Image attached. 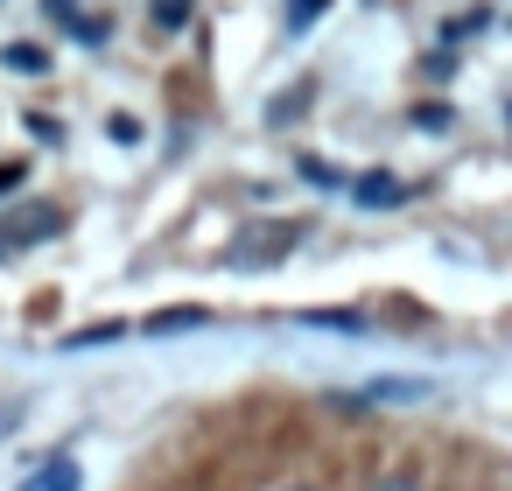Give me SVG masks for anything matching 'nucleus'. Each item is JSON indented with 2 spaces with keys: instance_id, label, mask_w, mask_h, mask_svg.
<instances>
[{
  "instance_id": "nucleus-14",
  "label": "nucleus",
  "mask_w": 512,
  "mask_h": 491,
  "mask_svg": "<svg viewBox=\"0 0 512 491\" xmlns=\"http://www.w3.org/2000/svg\"><path fill=\"white\" fill-rule=\"evenodd\" d=\"M323 8H330V0H288V29H309Z\"/></svg>"
},
{
  "instance_id": "nucleus-13",
  "label": "nucleus",
  "mask_w": 512,
  "mask_h": 491,
  "mask_svg": "<svg viewBox=\"0 0 512 491\" xmlns=\"http://www.w3.org/2000/svg\"><path fill=\"white\" fill-rule=\"evenodd\" d=\"M365 491H428V484H421V477H414V470H393V477H372V484H365Z\"/></svg>"
},
{
  "instance_id": "nucleus-11",
  "label": "nucleus",
  "mask_w": 512,
  "mask_h": 491,
  "mask_svg": "<svg viewBox=\"0 0 512 491\" xmlns=\"http://www.w3.org/2000/svg\"><path fill=\"white\" fill-rule=\"evenodd\" d=\"M183 22H190V0H155V29L162 36H176Z\"/></svg>"
},
{
  "instance_id": "nucleus-4",
  "label": "nucleus",
  "mask_w": 512,
  "mask_h": 491,
  "mask_svg": "<svg viewBox=\"0 0 512 491\" xmlns=\"http://www.w3.org/2000/svg\"><path fill=\"white\" fill-rule=\"evenodd\" d=\"M64 232V211L57 204H29V218L8 232V246H36V239H57Z\"/></svg>"
},
{
  "instance_id": "nucleus-9",
  "label": "nucleus",
  "mask_w": 512,
  "mask_h": 491,
  "mask_svg": "<svg viewBox=\"0 0 512 491\" xmlns=\"http://www.w3.org/2000/svg\"><path fill=\"white\" fill-rule=\"evenodd\" d=\"M302 323H316V330H344V337H358V330H365V316H358V309H309Z\"/></svg>"
},
{
  "instance_id": "nucleus-5",
  "label": "nucleus",
  "mask_w": 512,
  "mask_h": 491,
  "mask_svg": "<svg viewBox=\"0 0 512 491\" xmlns=\"http://www.w3.org/2000/svg\"><path fill=\"white\" fill-rule=\"evenodd\" d=\"M0 64L22 71V78H43V71H50V50H36V43H8V50H0Z\"/></svg>"
},
{
  "instance_id": "nucleus-16",
  "label": "nucleus",
  "mask_w": 512,
  "mask_h": 491,
  "mask_svg": "<svg viewBox=\"0 0 512 491\" xmlns=\"http://www.w3.org/2000/svg\"><path fill=\"white\" fill-rule=\"evenodd\" d=\"M414 127H428V134H442V127H449V106H414Z\"/></svg>"
},
{
  "instance_id": "nucleus-15",
  "label": "nucleus",
  "mask_w": 512,
  "mask_h": 491,
  "mask_svg": "<svg viewBox=\"0 0 512 491\" xmlns=\"http://www.w3.org/2000/svg\"><path fill=\"white\" fill-rule=\"evenodd\" d=\"M29 183V162H0V197H15Z\"/></svg>"
},
{
  "instance_id": "nucleus-18",
  "label": "nucleus",
  "mask_w": 512,
  "mask_h": 491,
  "mask_svg": "<svg viewBox=\"0 0 512 491\" xmlns=\"http://www.w3.org/2000/svg\"><path fill=\"white\" fill-rule=\"evenodd\" d=\"M302 99H309V92H288V99H281V106H274L267 120H274V127H281V120H295V113H302Z\"/></svg>"
},
{
  "instance_id": "nucleus-6",
  "label": "nucleus",
  "mask_w": 512,
  "mask_h": 491,
  "mask_svg": "<svg viewBox=\"0 0 512 491\" xmlns=\"http://www.w3.org/2000/svg\"><path fill=\"white\" fill-rule=\"evenodd\" d=\"M197 323H204V309H155L141 330L148 337H176V330H197Z\"/></svg>"
},
{
  "instance_id": "nucleus-2",
  "label": "nucleus",
  "mask_w": 512,
  "mask_h": 491,
  "mask_svg": "<svg viewBox=\"0 0 512 491\" xmlns=\"http://www.w3.org/2000/svg\"><path fill=\"white\" fill-rule=\"evenodd\" d=\"M400 197H407V183H400L393 169H365V176L351 183V204H358V211H393Z\"/></svg>"
},
{
  "instance_id": "nucleus-19",
  "label": "nucleus",
  "mask_w": 512,
  "mask_h": 491,
  "mask_svg": "<svg viewBox=\"0 0 512 491\" xmlns=\"http://www.w3.org/2000/svg\"><path fill=\"white\" fill-rule=\"evenodd\" d=\"M43 15H50V22H71V15H78V0H43Z\"/></svg>"
},
{
  "instance_id": "nucleus-12",
  "label": "nucleus",
  "mask_w": 512,
  "mask_h": 491,
  "mask_svg": "<svg viewBox=\"0 0 512 491\" xmlns=\"http://www.w3.org/2000/svg\"><path fill=\"white\" fill-rule=\"evenodd\" d=\"M29 134H36L43 148H57V141H64V120H50V113H29Z\"/></svg>"
},
{
  "instance_id": "nucleus-1",
  "label": "nucleus",
  "mask_w": 512,
  "mask_h": 491,
  "mask_svg": "<svg viewBox=\"0 0 512 491\" xmlns=\"http://www.w3.org/2000/svg\"><path fill=\"white\" fill-rule=\"evenodd\" d=\"M295 239H302V225H281V218H267V225H246V232L232 239V267H267V260H281Z\"/></svg>"
},
{
  "instance_id": "nucleus-7",
  "label": "nucleus",
  "mask_w": 512,
  "mask_h": 491,
  "mask_svg": "<svg viewBox=\"0 0 512 491\" xmlns=\"http://www.w3.org/2000/svg\"><path fill=\"white\" fill-rule=\"evenodd\" d=\"M365 400H428V379H372Z\"/></svg>"
},
{
  "instance_id": "nucleus-17",
  "label": "nucleus",
  "mask_w": 512,
  "mask_h": 491,
  "mask_svg": "<svg viewBox=\"0 0 512 491\" xmlns=\"http://www.w3.org/2000/svg\"><path fill=\"white\" fill-rule=\"evenodd\" d=\"M302 176H309L316 190H337V183H344V176H337V169H323V162H302Z\"/></svg>"
},
{
  "instance_id": "nucleus-3",
  "label": "nucleus",
  "mask_w": 512,
  "mask_h": 491,
  "mask_svg": "<svg viewBox=\"0 0 512 491\" xmlns=\"http://www.w3.org/2000/svg\"><path fill=\"white\" fill-rule=\"evenodd\" d=\"M78 484H85V470H78L71 456H50V463H43V470H29L15 491H78Z\"/></svg>"
},
{
  "instance_id": "nucleus-8",
  "label": "nucleus",
  "mask_w": 512,
  "mask_h": 491,
  "mask_svg": "<svg viewBox=\"0 0 512 491\" xmlns=\"http://www.w3.org/2000/svg\"><path fill=\"white\" fill-rule=\"evenodd\" d=\"M64 29H71V36H78L85 50H106V36H113V29H106V15H85V8H78V15H71Z\"/></svg>"
},
{
  "instance_id": "nucleus-20",
  "label": "nucleus",
  "mask_w": 512,
  "mask_h": 491,
  "mask_svg": "<svg viewBox=\"0 0 512 491\" xmlns=\"http://www.w3.org/2000/svg\"><path fill=\"white\" fill-rule=\"evenodd\" d=\"M288 491H316V484H288Z\"/></svg>"
},
{
  "instance_id": "nucleus-10",
  "label": "nucleus",
  "mask_w": 512,
  "mask_h": 491,
  "mask_svg": "<svg viewBox=\"0 0 512 491\" xmlns=\"http://www.w3.org/2000/svg\"><path fill=\"white\" fill-rule=\"evenodd\" d=\"M141 134H148V127H141L134 113H106V141H120V148H141Z\"/></svg>"
}]
</instances>
